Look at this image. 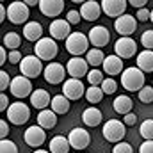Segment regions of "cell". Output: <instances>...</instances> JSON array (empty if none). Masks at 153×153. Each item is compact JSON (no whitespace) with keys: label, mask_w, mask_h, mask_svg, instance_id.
Here are the masks:
<instances>
[{"label":"cell","mask_w":153,"mask_h":153,"mask_svg":"<svg viewBox=\"0 0 153 153\" xmlns=\"http://www.w3.org/2000/svg\"><path fill=\"white\" fill-rule=\"evenodd\" d=\"M144 71L137 66H132V68H125V71L121 73V85L125 91H130V93H139L143 87H144Z\"/></svg>","instance_id":"obj_1"},{"label":"cell","mask_w":153,"mask_h":153,"mask_svg":"<svg viewBox=\"0 0 153 153\" xmlns=\"http://www.w3.org/2000/svg\"><path fill=\"white\" fill-rule=\"evenodd\" d=\"M30 16V7L23 2V0H16V2H11L7 5V18L11 23L14 25H25L27 20Z\"/></svg>","instance_id":"obj_2"},{"label":"cell","mask_w":153,"mask_h":153,"mask_svg":"<svg viewBox=\"0 0 153 153\" xmlns=\"http://www.w3.org/2000/svg\"><path fill=\"white\" fill-rule=\"evenodd\" d=\"M102 135L109 143H121L123 137L126 135V125L119 119H107V123L102 128Z\"/></svg>","instance_id":"obj_3"},{"label":"cell","mask_w":153,"mask_h":153,"mask_svg":"<svg viewBox=\"0 0 153 153\" xmlns=\"http://www.w3.org/2000/svg\"><path fill=\"white\" fill-rule=\"evenodd\" d=\"M89 38L82 32H71L70 38L66 39V50L73 55V57H80L82 53L89 52Z\"/></svg>","instance_id":"obj_4"},{"label":"cell","mask_w":153,"mask_h":153,"mask_svg":"<svg viewBox=\"0 0 153 153\" xmlns=\"http://www.w3.org/2000/svg\"><path fill=\"white\" fill-rule=\"evenodd\" d=\"M29 119H30V109H29V105H25L23 102H14V103L9 105V109H7V121L9 123H13L16 126H22Z\"/></svg>","instance_id":"obj_5"},{"label":"cell","mask_w":153,"mask_h":153,"mask_svg":"<svg viewBox=\"0 0 153 153\" xmlns=\"http://www.w3.org/2000/svg\"><path fill=\"white\" fill-rule=\"evenodd\" d=\"M57 41L53 38H41L34 46V55H38L41 61H52L57 57Z\"/></svg>","instance_id":"obj_6"},{"label":"cell","mask_w":153,"mask_h":153,"mask_svg":"<svg viewBox=\"0 0 153 153\" xmlns=\"http://www.w3.org/2000/svg\"><path fill=\"white\" fill-rule=\"evenodd\" d=\"M18 66H20V73L29 76V78H36V76H39L45 71L43 61L39 59L38 55H25Z\"/></svg>","instance_id":"obj_7"},{"label":"cell","mask_w":153,"mask_h":153,"mask_svg":"<svg viewBox=\"0 0 153 153\" xmlns=\"http://www.w3.org/2000/svg\"><path fill=\"white\" fill-rule=\"evenodd\" d=\"M9 89H11V94L14 96V98H18V100H23V98H27V96H30L32 94V84H30V78L25 75L20 76H14L13 78V82H11V85H9Z\"/></svg>","instance_id":"obj_8"},{"label":"cell","mask_w":153,"mask_h":153,"mask_svg":"<svg viewBox=\"0 0 153 153\" xmlns=\"http://www.w3.org/2000/svg\"><path fill=\"white\" fill-rule=\"evenodd\" d=\"M68 73V70L59 64V62H48L45 66V71H43V76L48 84L52 85H57V84H64V76Z\"/></svg>","instance_id":"obj_9"},{"label":"cell","mask_w":153,"mask_h":153,"mask_svg":"<svg viewBox=\"0 0 153 153\" xmlns=\"http://www.w3.org/2000/svg\"><path fill=\"white\" fill-rule=\"evenodd\" d=\"M137 52V43L130 36H119V39L114 43V53L121 59H130Z\"/></svg>","instance_id":"obj_10"},{"label":"cell","mask_w":153,"mask_h":153,"mask_svg":"<svg viewBox=\"0 0 153 153\" xmlns=\"http://www.w3.org/2000/svg\"><path fill=\"white\" fill-rule=\"evenodd\" d=\"M62 94L70 100H80L82 96H85V87L82 84L80 78H66L64 84H62Z\"/></svg>","instance_id":"obj_11"},{"label":"cell","mask_w":153,"mask_h":153,"mask_svg":"<svg viewBox=\"0 0 153 153\" xmlns=\"http://www.w3.org/2000/svg\"><path fill=\"white\" fill-rule=\"evenodd\" d=\"M68 139H70L71 148L76 150V152L85 150V148L89 146V143H91V135H89V132H87L85 128H80V126H76V128H71V130H70Z\"/></svg>","instance_id":"obj_12"},{"label":"cell","mask_w":153,"mask_h":153,"mask_svg":"<svg viewBox=\"0 0 153 153\" xmlns=\"http://www.w3.org/2000/svg\"><path fill=\"white\" fill-rule=\"evenodd\" d=\"M87 34H89V36H87V38H89V43H91L94 48H103V46H107L109 41H111V32H109V29L103 27V25H94Z\"/></svg>","instance_id":"obj_13"},{"label":"cell","mask_w":153,"mask_h":153,"mask_svg":"<svg viewBox=\"0 0 153 153\" xmlns=\"http://www.w3.org/2000/svg\"><path fill=\"white\" fill-rule=\"evenodd\" d=\"M114 29L119 36H130L137 29V20H135V16L125 13L123 16H119V18L114 20Z\"/></svg>","instance_id":"obj_14"},{"label":"cell","mask_w":153,"mask_h":153,"mask_svg":"<svg viewBox=\"0 0 153 153\" xmlns=\"http://www.w3.org/2000/svg\"><path fill=\"white\" fill-rule=\"evenodd\" d=\"M23 139H25V143H27L30 148H39V146H43L45 141H46L45 128L39 126V125L29 126V128L25 130V134H23Z\"/></svg>","instance_id":"obj_15"},{"label":"cell","mask_w":153,"mask_h":153,"mask_svg":"<svg viewBox=\"0 0 153 153\" xmlns=\"http://www.w3.org/2000/svg\"><path fill=\"white\" fill-rule=\"evenodd\" d=\"M48 30H50V38H53L55 41H64L71 34V23L68 20H59L57 18L50 23Z\"/></svg>","instance_id":"obj_16"},{"label":"cell","mask_w":153,"mask_h":153,"mask_svg":"<svg viewBox=\"0 0 153 153\" xmlns=\"http://www.w3.org/2000/svg\"><path fill=\"white\" fill-rule=\"evenodd\" d=\"M66 70H68L70 76L82 78V76H87V73H89V62L85 59H82V57H71L66 62Z\"/></svg>","instance_id":"obj_17"},{"label":"cell","mask_w":153,"mask_h":153,"mask_svg":"<svg viewBox=\"0 0 153 153\" xmlns=\"http://www.w3.org/2000/svg\"><path fill=\"white\" fill-rule=\"evenodd\" d=\"M102 9L107 16L111 18H119L125 14L126 7H128V0H102Z\"/></svg>","instance_id":"obj_18"},{"label":"cell","mask_w":153,"mask_h":153,"mask_svg":"<svg viewBox=\"0 0 153 153\" xmlns=\"http://www.w3.org/2000/svg\"><path fill=\"white\" fill-rule=\"evenodd\" d=\"M38 7L41 14H45L48 18H57L64 11V0H41Z\"/></svg>","instance_id":"obj_19"},{"label":"cell","mask_w":153,"mask_h":153,"mask_svg":"<svg viewBox=\"0 0 153 153\" xmlns=\"http://www.w3.org/2000/svg\"><path fill=\"white\" fill-rule=\"evenodd\" d=\"M103 13L102 9V4L94 2V0H87L80 5V14L85 22H96L100 18V14Z\"/></svg>","instance_id":"obj_20"},{"label":"cell","mask_w":153,"mask_h":153,"mask_svg":"<svg viewBox=\"0 0 153 153\" xmlns=\"http://www.w3.org/2000/svg\"><path fill=\"white\" fill-rule=\"evenodd\" d=\"M125 70H123V59L119 55H107L105 61H103V73H107L109 76H116L121 75Z\"/></svg>","instance_id":"obj_21"},{"label":"cell","mask_w":153,"mask_h":153,"mask_svg":"<svg viewBox=\"0 0 153 153\" xmlns=\"http://www.w3.org/2000/svg\"><path fill=\"white\" fill-rule=\"evenodd\" d=\"M29 98H30V105H32L34 109H39V111L46 109V107L52 103L50 93L45 91V89H36V91H32V94H30Z\"/></svg>","instance_id":"obj_22"},{"label":"cell","mask_w":153,"mask_h":153,"mask_svg":"<svg viewBox=\"0 0 153 153\" xmlns=\"http://www.w3.org/2000/svg\"><path fill=\"white\" fill-rule=\"evenodd\" d=\"M23 38L27 41H32V43H38L39 39L43 38V27L39 22H27L23 25Z\"/></svg>","instance_id":"obj_23"},{"label":"cell","mask_w":153,"mask_h":153,"mask_svg":"<svg viewBox=\"0 0 153 153\" xmlns=\"http://www.w3.org/2000/svg\"><path fill=\"white\" fill-rule=\"evenodd\" d=\"M102 119H103V114H102V111L100 109H96V107H87L84 112H82V121H84V125L85 126H98L100 123H102Z\"/></svg>","instance_id":"obj_24"},{"label":"cell","mask_w":153,"mask_h":153,"mask_svg":"<svg viewBox=\"0 0 153 153\" xmlns=\"http://www.w3.org/2000/svg\"><path fill=\"white\" fill-rule=\"evenodd\" d=\"M112 107H114V111L117 112V114L125 116V114H128V112H132V109H134V102H132L130 96H126V94H119V96H116L114 98Z\"/></svg>","instance_id":"obj_25"},{"label":"cell","mask_w":153,"mask_h":153,"mask_svg":"<svg viewBox=\"0 0 153 153\" xmlns=\"http://www.w3.org/2000/svg\"><path fill=\"white\" fill-rule=\"evenodd\" d=\"M38 125L43 126L45 130H52L57 125V114L52 109H43L38 114Z\"/></svg>","instance_id":"obj_26"},{"label":"cell","mask_w":153,"mask_h":153,"mask_svg":"<svg viewBox=\"0 0 153 153\" xmlns=\"http://www.w3.org/2000/svg\"><path fill=\"white\" fill-rule=\"evenodd\" d=\"M48 148H50L52 153H68L71 150V144H70V139H68V137H64V135H55V137H52Z\"/></svg>","instance_id":"obj_27"},{"label":"cell","mask_w":153,"mask_h":153,"mask_svg":"<svg viewBox=\"0 0 153 153\" xmlns=\"http://www.w3.org/2000/svg\"><path fill=\"white\" fill-rule=\"evenodd\" d=\"M137 68H141L144 73L153 71V50H143L137 53Z\"/></svg>","instance_id":"obj_28"},{"label":"cell","mask_w":153,"mask_h":153,"mask_svg":"<svg viewBox=\"0 0 153 153\" xmlns=\"http://www.w3.org/2000/svg\"><path fill=\"white\" fill-rule=\"evenodd\" d=\"M70 98H66L64 94H57L52 98V103H50V109L55 112V114H66L70 111Z\"/></svg>","instance_id":"obj_29"},{"label":"cell","mask_w":153,"mask_h":153,"mask_svg":"<svg viewBox=\"0 0 153 153\" xmlns=\"http://www.w3.org/2000/svg\"><path fill=\"white\" fill-rule=\"evenodd\" d=\"M85 61L89 62V66L98 68V66H103L105 55H103V52L100 48H89V52L85 53Z\"/></svg>","instance_id":"obj_30"},{"label":"cell","mask_w":153,"mask_h":153,"mask_svg":"<svg viewBox=\"0 0 153 153\" xmlns=\"http://www.w3.org/2000/svg\"><path fill=\"white\" fill-rule=\"evenodd\" d=\"M103 91H102V87L100 85H89L87 89H85V100L89 102V103H100L102 102V98H103Z\"/></svg>","instance_id":"obj_31"},{"label":"cell","mask_w":153,"mask_h":153,"mask_svg":"<svg viewBox=\"0 0 153 153\" xmlns=\"http://www.w3.org/2000/svg\"><path fill=\"white\" fill-rule=\"evenodd\" d=\"M20 45H22V36L18 32H7V34H4V46L5 48L16 50Z\"/></svg>","instance_id":"obj_32"},{"label":"cell","mask_w":153,"mask_h":153,"mask_svg":"<svg viewBox=\"0 0 153 153\" xmlns=\"http://www.w3.org/2000/svg\"><path fill=\"white\" fill-rule=\"evenodd\" d=\"M87 82L91 84V85H102V82L105 80V76H103V71L102 70H98V68H93V70H89V73H87Z\"/></svg>","instance_id":"obj_33"},{"label":"cell","mask_w":153,"mask_h":153,"mask_svg":"<svg viewBox=\"0 0 153 153\" xmlns=\"http://www.w3.org/2000/svg\"><path fill=\"white\" fill-rule=\"evenodd\" d=\"M139 134L144 137V141L153 139V119H146V121H143V123H141Z\"/></svg>","instance_id":"obj_34"},{"label":"cell","mask_w":153,"mask_h":153,"mask_svg":"<svg viewBox=\"0 0 153 153\" xmlns=\"http://www.w3.org/2000/svg\"><path fill=\"white\" fill-rule=\"evenodd\" d=\"M102 91L105 93V94H114L116 91H117V82H116L112 76H107L103 82H102Z\"/></svg>","instance_id":"obj_35"},{"label":"cell","mask_w":153,"mask_h":153,"mask_svg":"<svg viewBox=\"0 0 153 153\" xmlns=\"http://www.w3.org/2000/svg\"><path fill=\"white\" fill-rule=\"evenodd\" d=\"M137 96H139V100H141L143 103H152L153 102V85H144V87L137 93Z\"/></svg>","instance_id":"obj_36"},{"label":"cell","mask_w":153,"mask_h":153,"mask_svg":"<svg viewBox=\"0 0 153 153\" xmlns=\"http://www.w3.org/2000/svg\"><path fill=\"white\" fill-rule=\"evenodd\" d=\"M0 153H18V146L9 139H2L0 141Z\"/></svg>","instance_id":"obj_37"},{"label":"cell","mask_w":153,"mask_h":153,"mask_svg":"<svg viewBox=\"0 0 153 153\" xmlns=\"http://www.w3.org/2000/svg\"><path fill=\"white\" fill-rule=\"evenodd\" d=\"M141 45L146 50H153V30H144L141 36Z\"/></svg>","instance_id":"obj_38"},{"label":"cell","mask_w":153,"mask_h":153,"mask_svg":"<svg viewBox=\"0 0 153 153\" xmlns=\"http://www.w3.org/2000/svg\"><path fill=\"white\" fill-rule=\"evenodd\" d=\"M112 153H134V148H132V144H128V143L121 141V143H116V144H114Z\"/></svg>","instance_id":"obj_39"},{"label":"cell","mask_w":153,"mask_h":153,"mask_svg":"<svg viewBox=\"0 0 153 153\" xmlns=\"http://www.w3.org/2000/svg\"><path fill=\"white\" fill-rule=\"evenodd\" d=\"M66 20H68L71 25H78V22H82L84 18H82L80 11H76V9H71V11H68V13H66Z\"/></svg>","instance_id":"obj_40"},{"label":"cell","mask_w":153,"mask_h":153,"mask_svg":"<svg viewBox=\"0 0 153 153\" xmlns=\"http://www.w3.org/2000/svg\"><path fill=\"white\" fill-rule=\"evenodd\" d=\"M150 16H152V11L150 9H146V7H141L139 11H137V20L139 22H150Z\"/></svg>","instance_id":"obj_41"},{"label":"cell","mask_w":153,"mask_h":153,"mask_svg":"<svg viewBox=\"0 0 153 153\" xmlns=\"http://www.w3.org/2000/svg\"><path fill=\"white\" fill-rule=\"evenodd\" d=\"M11 75H7L5 71H0V89L2 91H5L7 89V85H11Z\"/></svg>","instance_id":"obj_42"},{"label":"cell","mask_w":153,"mask_h":153,"mask_svg":"<svg viewBox=\"0 0 153 153\" xmlns=\"http://www.w3.org/2000/svg\"><path fill=\"white\" fill-rule=\"evenodd\" d=\"M139 153H153V139L144 141V143L139 146Z\"/></svg>","instance_id":"obj_43"},{"label":"cell","mask_w":153,"mask_h":153,"mask_svg":"<svg viewBox=\"0 0 153 153\" xmlns=\"http://www.w3.org/2000/svg\"><path fill=\"white\" fill-rule=\"evenodd\" d=\"M22 53L18 52V50H11V53H9V62L11 64H20L22 62Z\"/></svg>","instance_id":"obj_44"},{"label":"cell","mask_w":153,"mask_h":153,"mask_svg":"<svg viewBox=\"0 0 153 153\" xmlns=\"http://www.w3.org/2000/svg\"><path fill=\"white\" fill-rule=\"evenodd\" d=\"M123 123H125L126 126H134V125L137 123V116L134 114V112H128V114L123 116Z\"/></svg>","instance_id":"obj_45"},{"label":"cell","mask_w":153,"mask_h":153,"mask_svg":"<svg viewBox=\"0 0 153 153\" xmlns=\"http://www.w3.org/2000/svg\"><path fill=\"white\" fill-rule=\"evenodd\" d=\"M9 135V125L5 119H0V139H7Z\"/></svg>","instance_id":"obj_46"},{"label":"cell","mask_w":153,"mask_h":153,"mask_svg":"<svg viewBox=\"0 0 153 153\" xmlns=\"http://www.w3.org/2000/svg\"><path fill=\"white\" fill-rule=\"evenodd\" d=\"M9 105H11V103H9V100H7L5 93H2V94H0V111H2V112H4V111H7V109H9Z\"/></svg>","instance_id":"obj_47"},{"label":"cell","mask_w":153,"mask_h":153,"mask_svg":"<svg viewBox=\"0 0 153 153\" xmlns=\"http://www.w3.org/2000/svg\"><path fill=\"white\" fill-rule=\"evenodd\" d=\"M128 4L134 5V7H137V9H141V7H144L148 4V0H128Z\"/></svg>","instance_id":"obj_48"},{"label":"cell","mask_w":153,"mask_h":153,"mask_svg":"<svg viewBox=\"0 0 153 153\" xmlns=\"http://www.w3.org/2000/svg\"><path fill=\"white\" fill-rule=\"evenodd\" d=\"M5 14H7L5 7H4V5H0V23H4V22H5Z\"/></svg>","instance_id":"obj_49"},{"label":"cell","mask_w":153,"mask_h":153,"mask_svg":"<svg viewBox=\"0 0 153 153\" xmlns=\"http://www.w3.org/2000/svg\"><path fill=\"white\" fill-rule=\"evenodd\" d=\"M5 64V48H0V66Z\"/></svg>","instance_id":"obj_50"},{"label":"cell","mask_w":153,"mask_h":153,"mask_svg":"<svg viewBox=\"0 0 153 153\" xmlns=\"http://www.w3.org/2000/svg\"><path fill=\"white\" fill-rule=\"evenodd\" d=\"M23 2H25L29 7H34V5H39V2H41V0H23Z\"/></svg>","instance_id":"obj_51"},{"label":"cell","mask_w":153,"mask_h":153,"mask_svg":"<svg viewBox=\"0 0 153 153\" xmlns=\"http://www.w3.org/2000/svg\"><path fill=\"white\" fill-rule=\"evenodd\" d=\"M32 153H52V152H48V150H36V152H32Z\"/></svg>","instance_id":"obj_52"},{"label":"cell","mask_w":153,"mask_h":153,"mask_svg":"<svg viewBox=\"0 0 153 153\" xmlns=\"http://www.w3.org/2000/svg\"><path fill=\"white\" fill-rule=\"evenodd\" d=\"M73 4H84V2H87V0H71Z\"/></svg>","instance_id":"obj_53"},{"label":"cell","mask_w":153,"mask_h":153,"mask_svg":"<svg viewBox=\"0 0 153 153\" xmlns=\"http://www.w3.org/2000/svg\"><path fill=\"white\" fill-rule=\"evenodd\" d=\"M150 22L153 23V9H152V16H150Z\"/></svg>","instance_id":"obj_54"},{"label":"cell","mask_w":153,"mask_h":153,"mask_svg":"<svg viewBox=\"0 0 153 153\" xmlns=\"http://www.w3.org/2000/svg\"><path fill=\"white\" fill-rule=\"evenodd\" d=\"M2 2H5V0H2Z\"/></svg>","instance_id":"obj_55"},{"label":"cell","mask_w":153,"mask_h":153,"mask_svg":"<svg viewBox=\"0 0 153 153\" xmlns=\"http://www.w3.org/2000/svg\"><path fill=\"white\" fill-rule=\"evenodd\" d=\"M152 85H153V84H152Z\"/></svg>","instance_id":"obj_56"}]
</instances>
